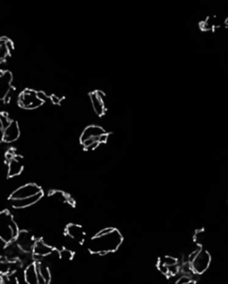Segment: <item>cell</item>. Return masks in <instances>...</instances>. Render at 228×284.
<instances>
[{"instance_id": "cell-1", "label": "cell", "mask_w": 228, "mask_h": 284, "mask_svg": "<svg viewBox=\"0 0 228 284\" xmlns=\"http://www.w3.org/2000/svg\"><path fill=\"white\" fill-rule=\"evenodd\" d=\"M123 242L122 234L115 228L104 229L91 239L88 249L93 254L105 255L116 251Z\"/></svg>"}, {"instance_id": "cell-2", "label": "cell", "mask_w": 228, "mask_h": 284, "mask_svg": "<svg viewBox=\"0 0 228 284\" xmlns=\"http://www.w3.org/2000/svg\"><path fill=\"white\" fill-rule=\"evenodd\" d=\"M20 234L18 224L16 223L9 211L0 212V240L5 243H13Z\"/></svg>"}, {"instance_id": "cell-3", "label": "cell", "mask_w": 228, "mask_h": 284, "mask_svg": "<svg viewBox=\"0 0 228 284\" xmlns=\"http://www.w3.org/2000/svg\"><path fill=\"white\" fill-rule=\"evenodd\" d=\"M211 262V257L207 250L200 249L193 251L189 257V264L193 273L202 274L207 271Z\"/></svg>"}, {"instance_id": "cell-4", "label": "cell", "mask_w": 228, "mask_h": 284, "mask_svg": "<svg viewBox=\"0 0 228 284\" xmlns=\"http://www.w3.org/2000/svg\"><path fill=\"white\" fill-rule=\"evenodd\" d=\"M18 103L21 108L32 110L41 106L44 103V101L38 97V92L27 88L21 93L18 98Z\"/></svg>"}, {"instance_id": "cell-5", "label": "cell", "mask_w": 228, "mask_h": 284, "mask_svg": "<svg viewBox=\"0 0 228 284\" xmlns=\"http://www.w3.org/2000/svg\"><path fill=\"white\" fill-rule=\"evenodd\" d=\"M107 139H108V134L105 133L103 127L97 126V125H92V126L86 127L84 129V131L82 132L81 142H83L87 141V140H93L95 142L103 143V142H106Z\"/></svg>"}, {"instance_id": "cell-6", "label": "cell", "mask_w": 228, "mask_h": 284, "mask_svg": "<svg viewBox=\"0 0 228 284\" xmlns=\"http://www.w3.org/2000/svg\"><path fill=\"white\" fill-rule=\"evenodd\" d=\"M157 267L162 274L167 277H171L178 274L179 271L178 260L173 257L165 256L160 258L158 261Z\"/></svg>"}, {"instance_id": "cell-7", "label": "cell", "mask_w": 228, "mask_h": 284, "mask_svg": "<svg viewBox=\"0 0 228 284\" xmlns=\"http://www.w3.org/2000/svg\"><path fill=\"white\" fill-rule=\"evenodd\" d=\"M43 193L42 189L36 183H28L25 185H22L20 188L16 189L14 193L11 194L10 201L13 200H23V199L30 198L32 196H35L39 193Z\"/></svg>"}, {"instance_id": "cell-8", "label": "cell", "mask_w": 228, "mask_h": 284, "mask_svg": "<svg viewBox=\"0 0 228 284\" xmlns=\"http://www.w3.org/2000/svg\"><path fill=\"white\" fill-rule=\"evenodd\" d=\"M13 74L9 71H0V100H5L12 88Z\"/></svg>"}, {"instance_id": "cell-9", "label": "cell", "mask_w": 228, "mask_h": 284, "mask_svg": "<svg viewBox=\"0 0 228 284\" xmlns=\"http://www.w3.org/2000/svg\"><path fill=\"white\" fill-rule=\"evenodd\" d=\"M35 242L33 236L29 232H25V231L20 232V234L16 240V245L24 253L32 252Z\"/></svg>"}, {"instance_id": "cell-10", "label": "cell", "mask_w": 228, "mask_h": 284, "mask_svg": "<svg viewBox=\"0 0 228 284\" xmlns=\"http://www.w3.org/2000/svg\"><path fill=\"white\" fill-rule=\"evenodd\" d=\"M90 100H91L92 106L95 112L98 116H103L106 112V107H105V101H104V94L102 91L92 92L89 95Z\"/></svg>"}, {"instance_id": "cell-11", "label": "cell", "mask_w": 228, "mask_h": 284, "mask_svg": "<svg viewBox=\"0 0 228 284\" xmlns=\"http://www.w3.org/2000/svg\"><path fill=\"white\" fill-rule=\"evenodd\" d=\"M56 251V249L50 245L46 244L43 240H37L34 244V247L32 249V254L36 259H45L46 257H49Z\"/></svg>"}, {"instance_id": "cell-12", "label": "cell", "mask_w": 228, "mask_h": 284, "mask_svg": "<svg viewBox=\"0 0 228 284\" xmlns=\"http://www.w3.org/2000/svg\"><path fill=\"white\" fill-rule=\"evenodd\" d=\"M66 234L69 238L73 240L75 243L79 244H82L86 238V234L84 232V229L82 226L75 223L69 224L65 230Z\"/></svg>"}, {"instance_id": "cell-13", "label": "cell", "mask_w": 228, "mask_h": 284, "mask_svg": "<svg viewBox=\"0 0 228 284\" xmlns=\"http://www.w3.org/2000/svg\"><path fill=\"white\" fill-rule=\"evenodd\" d=\"M2 133H3V137H2L3 142H16L20 137V127L16 121H12L10 125Z\"/></svg>"}, {"instance_id": "cell-14", "label": "cell", "mask_w": 228, "mask_h": 284, "mask_svg": "<svg viewBox=\"0 0 228 284\" xmlns=\"http://www.w3.org/2000/svg\"><path fill=\"white\" fill-rule=\"evenodd\" d=\"M35 264L39 284H50L51 273L48 266L41 261H36Z\"/></svg>"}, {"instance_id": "cell-15", "label": "cell", "mask_w": 228, "mask_h": 284, "mask_svg": "<svg viewBox=\"0 0 228 284\" xmlns=\"http://www.w3.org/2000/svg\"><path fill=\"white\" fill-rule=\"evenodd\" d=\"M14 51V44L7 38H0V63L7 60Z\"/></svg>"}, {"instance_id": "cell-16", "label": "cell", "mask_w": 228, "mask_h": 284, "mask_svg": "<svg viewBox=\"0 0 228 284\" xmlns=\"http://www.w3.org/2000/svg\"><path fill=\"white\" fill-rule=\"evenodd\" d=\"M7 164H8L7 175L9 178H15L16 176H19L23 170V164H22L21 157L18 155H16V157L10 160Z\"/></svg>"}, {"instance_id": "cell-17", "label": "cell", "mask_w": 228, "mask_h": 284, "mask_svg": "<svg viewBox=\"0 0 228 284\" xmlns=\"http://www.w3.org/2000/svg\"><path fill=\"white\" fill-rule=\"evenodd\" d=\"M43 195L44 193H41L30 198L23 199V200H13V201H10L11 205L15 208H28L38 203L43 197Z\"/></svg>"}, {"instance_id": "cell-18", "label": "cell", "mask_w": 228, "mask_h": 284, "mask_svg": "<svg viewBox=\"0 0 228 284\" xmlns=\"http://www.w3.org/2000/svg\"><path fill=\"white\" fill-rule=\"evenodd\" d=\"M16 264L17 262L16 260H10L7 258L0 259V275L15 273Z\"/></svg>"}, {"instance_id": "cell-19", "label": "cell", "mask_w": 228, "mask_h": 284, "mask_svg": "<svg viewBox=\"0 0 228 284\" xmlns=\"http://www.w3.org/2000/svg\"><path fill=\"white\" fill-rule=\"evenodd\" d=\"M24 280L27 284H39L35 262L31 263L26 267L24 271Z\"/></svg>"}, {"instance_id": "cell-20", "label": "cell", "mask_w": 228, "mask_h": 284, "mask_svg": "<svg viewBox=\"0 0 228 284\" xmlns=\"http://www.w3.org/2000/svg\"><path fill=\"white\" fill-rule=\"evenodd\" d=\"M200 26H201V29L203 31H212L215 28L218 27V20H217L216 16H209L206 20L201 22Z\"/></svg>"}, {"instance_id": "cell-21", "label": "cell", "mask_w": 228, "mask_h": 284, "mask_svg": "<svg viewBox=\"0 0 228 284\" xmlns=\"http://www.w3.org/2000/svg\"><path fill=\"white\" fill-rule=\"evenodd\" d=\"M0 284H19L15 273L0 275Z\"/></svg>"}, {"instance_id": "cell-22", "label": "cell", "mask_w": 228, "mask_h": 284, "mask_svg": "<svg viewBox=\"0 0 228 284\" xmlns=\"http://www.w3.org/2000/svg\"><path fill=\"white\" fill-rule=\"evenodd\" d=\"M12 121L13 120H11L6 112H1L0 113V127H1L2 132L10 125Z\"/></svg>"}, {"instance_id": "cell-23", "label": "cell", "mask_w": 228, "mask_h": 284, "mask_svg": "<svg viewBox=\"0 0 228 284\" xmlns=\"http://www.w3.org/2000/svg\"><path fill=\"white\" fill-rule=\"evenodd\" d=\"M53 196H54L55 198L57 199V200H59V201L62 202V203H72L71 199L70 198V197H69L67 194L62 193V192H58V191H56V192H54V193H53Z\"/></svg>"}, {"instance_id": "cell-24", "label": "cell", "mask_w": 228, "mask_h": 284, "mask_svg": "<svg viewBox=\"0 0 228 284\" xmlns=\"http://www.w3.org/2000/svg\"><path fill=\"white\" fill-rule=\"evenodd\" d=\"M59 257L63 260H71L73 258V252L70 249H62L59 251Z\"/></svg>"}, {"instance_id": "cell-25", "label": "cell", "mask_w": 228, "mask_h": 284, "mask_svg": "<svg viewBox=\"0 0 228 284\" xmlns=\"http://www.w3.org/2000/svg\"><path fill=\"white\" fill-rule=\"evenodd\" d=\"M176 284H196L195 281H193L189 276H182L180 279L178 280Z\"/></svg>"}, {"instance_id": "cell-26", "label": "cell", "mask_w": 228, "mask_h": 284, "mask_svg": "<svg viewBox=\"0 0 228 284\" xmlns=\"http://www.w3.org/2000/svg\"><path fill=\"white\" fill-rule=\"evenodd\" d=\"M38 97L43 101H46V99H47V97L44 92H38Z\"/></svg>"}, {"instance_id": "cell-27", "label": "cell", "mask_w": 228, "mask_h": 284, "mask_svg": "<svg viewBox=\"0 0 228 284\" xmlns=\"http://www.w3.org/2000/svg\"><path fill=\"white\" fill-rule=\"evenodd\" d=\"M50 98L51 100H52V101H53L54 103H56V104H57V103H59V102H60V101H61V100H60V99H59L58 97H56V96H51Z\"/></svg>"}, {"instance_id": "cell-28", "label": "cell", "mask_w": 228, "mask_h": 284, "mask_svg": "<svg viewBox=\"0 0 228 284\" xmlns=\"http://www.w3.org/2000/svg\"><path fill=\"white\" fill-rule=\"evenodd\" d=\"M226 24H227V26L228 27V18L227 19V20H226Z\"/></svg>"}]
</instances>
